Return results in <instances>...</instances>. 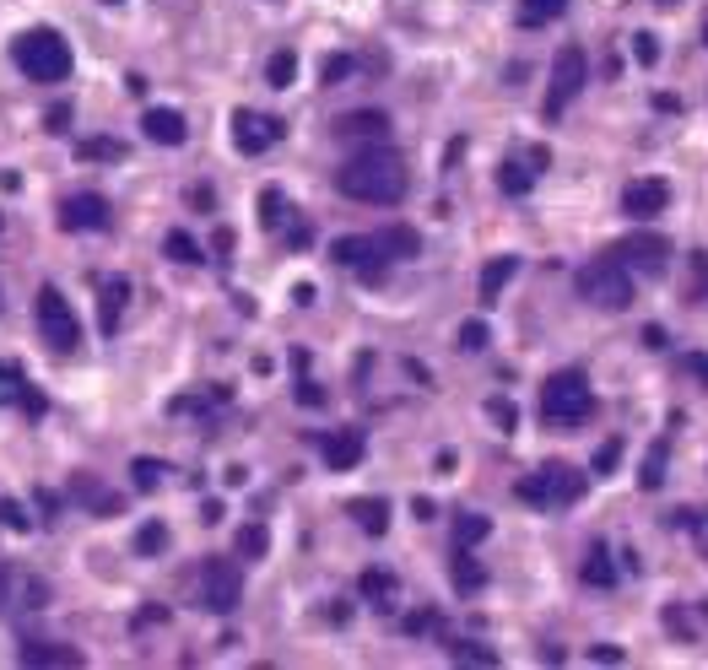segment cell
Here are the masks:
<instances>
[{
    "label": "cell",
    "instance_id": "obj_27",
    "mask_svg": "<svg viewBox=\"0 0 708 670\" xmlns=\"http://www.w3.org/2000/svg\"><path fill=\"white\" fill-rule=\"evenodd\" d=\"M514 271H519V260H514V254H503V260H492L487 271H482V303H492V298H498V292H503V287H509V281H514Z\"/></svg>",
    "mask_w": 708,
    "mask_h": 670
},
{
    "label": "cell",
    "instance_id": "obj_35",
    "mask_svg": "<svg viewBox=\"0 0 708 670\" xmlns=\"http://www.w3.org/2000/svg\"><path fill=\"white\" fill-rule=\"evenodd\" d=\"M163 249H168V260H179V265H200V260H206V254H200V244H195L190 233H184V227H173Z\"/></svg>",
    "mask_w": 708,
    "mask_h": 670
},
{
    "label": "cell",
    "instance_id": "obj_33",
    "mask_svg": "<svg viewBox=\"0 0 708 670\" xmlns=\"http://www.w3.org/2000/svg\"><path fill=\"white\" fill-rule=\"evenodd\" d=\"M390 589H395V579H390L384 568H368L363 579H357V595L373 600V606H384V600H390Z\"/></svg>",
    "mask_w": 708,
    "mask_h": 670
},
{
    "label": "cell",
    "instance_id": "obj_39",
    "mask_svg": "<svg viewBox=\"0 0 708 670\" xmlns=\"http://www.w3.org/2000/svg\"><path fill=\"white\" fill-rule=\"evenodd\" d=\"M163 546H168V525H157V519H152V525H141V535H136V552L141 557H157Z\"/></svg>",
    "mask_w": 708,
    "mask_h": 670
},
{
    "label": "cell",
    "instance_id": "obj_34",
    "mask_svg": "<svg viewBox=\"0 0 708 670\" xmlns=\"http://www.w3.org/2000/svg\"><path fill=\"white\" fill-rule=\"evenodd\" d=\"M530 184H536V168H525V163H503L498 168V190L503 195H525Z\"/></svg>",
    "mask_w": 708,
    "mask_h": 670
},
{
    "label": "cell",
    "instance_id": "obj_25",
    "mask_svg": "<svg viewBox=\"0 0 708 670\" xmlns=\"http://www.w3.org/2000/svg\"><path fill=\"white\" fill-rule=\"evenodd\" d=\"M352 519L368 535H384V530H390V503H384V498H357L352 503Z\"/></svg>",
    "mask_w": 708,
    "mask_h": 670
},
{
    "label": "cell",
    "instance_id": "obj_53",
    "mask_svg": "<svg viewBox=\"0 0 708 670\" xmlns=\"http://www.w3.org/2000/svg\"><path fill=\"white\" fill-rule=\"evenodd\" d=\"M660 6H676V0H660Z\"/></svg>",
    "mask_w": 708,
    "mask_h": 670
},
{
    "label": "cell",
    "instance_id": "obj_48",
    "mask_svg": "<svg viewBox=\"0 0 708 670\" xmlns=\"http://www.w3.org/2000/svg\"><path fill=\"white\" fill-rule=\"evenodd\" d=\"M590 660H595V665H617V660H622V649H617V643H595Z\"/></svg>",
    "mask_w": 708,
    "mask_h": 670
},
{
    "label": "cell",
    "instance_id": "obj_45",
    "mask_svg": "<svg viewBox=\"0 0 708 670\" xmlns=\"http://www.w3.org/2000/svg\"><path fill=\"white\" fill-rule=\"evenodd\" d=\"M708 298V260L698 254V260H692V287H687V303H703Z\"/></svg>",
    "mask_w": 708,
    "mask_h": 670
},
{
    "label": "cell",
    "instance_id": "obj_26",
    "mask_svg": "<svg viewBox=\"0 0 708 670\" xmlns=\"http://www.w3.org/2000/svg\"><path fill=\"white\" fill-rule=\"evenodd\" d=\"M76 498H82V503H92V514H103V519H109V514H119V498H114V492L109 487H98V481H92V476H76Z\"/></svg>",
    "mask_w": 708,
    "mask_h": 670
},
{
    "label": "cell",
    "instance_id": "obj_21",
    "mask_svg": "<svg viewBox=\"0 0 708 670\" xmlns=\"http://www.w3.org/2000/svg\"><path fill=\"white\" fill-rule=\"evenodd\" d=\"M22 665H87V654L82 649H71V643H22V654H17Z\"/></svg>",
    "mask_w": 708,
    "mask_h": 670
},
{
    "label": "cell",
    "instance_id": "obj_14",
    "mask_svg": "<svg viewBox=\"0 0 708 670\" xmlns=\"http://www.w3.org/2000/svg\"><path fill=\"white\" fill-rule=\"evenodd\" d=\"M665 206H671V184H665V179H633V184H622V211L633 222L660 217Z\"/></svg>",
    "mask_w": 708,
    "mask_h": 670
},
{
    "label": "cell",
    "instance_id": "obj_51",
    "mask_svg": "<svg viewBox=\"0 0 708 670\" xmlns=\"http://www.w3.org/2000/svg\"><path fill=\"white\" fill-rule=\"evenodd\" d=\"M65 125H71V109H65V103H60V109H49V130H55V136H60Z\"/></svg>",
    "mask_w": 708,
    "mask_h": 670
},
{
    "label": "cell",
    "instance_id": "obj_10",
    "mask_svg": "<svg viewBox=\"0 0 708 670\" xmlns=\"http://www.w3.org/2000/svg\"><path fill=\"white\" fill-rule=\"evenodd\" d=\"M611 254H617L633 276H665V265H671V238H660V233H627Z\"/></svg>",
    "mask_w": 708,
    "mask_h": 670
},
{
    "label": "cell",
    "instance_id": "obj_7",
    "mask_svg": "<svg viewBox=\"0 0 708 670\" xmlns=\"http://www.w3.org/2000/svg\"><path fill=\"white\" fill-rule=\"evenodd\" d=\"M244 600V573L233 568V557H206L200 562V606L227 616Z\"/></svg>",
    "mask_w": 708,
    "mask_h": 670
},
{
    "label": "cell",
    "instance_id": "obj_44",
    "mask_svg": "<svg viewBox=\"0 0 708 670\" xmlns=\"http://www.w3.org/2000/svg\"><path fill=\"white\" fill-rule=\"evenodd\" d=\"M633 60L638 65H660V38H654V33H633Z\"/></svg>",
    "mask_w": 708,
    "mask_h": 670
},
{
    "label": "cell",
    "instance_id": "obj_4",
    "mask_svg": "<svg viewBox=\"0 0 708 670\" xmlns=\"http://www.w3.org/2000/svg\"><path fill=\"white\" fill-rule=\"evenodd\" d=\"M33 319H38V335L49 341V352L71 357L76 346H82V319H76V308L65 303L60 287H38L33 298Z\"/></svg>",
    "mask_w": 708,
    "mask_h": 670
},
{
    "label": "cell",
    "instance_id": "obj_13",
    "mask_svg": "<svg viewBox=\"0 0 708 670\" xmlns=\"http://www.w3.org/2000/svg\"><path fill=\"white\" fill-rule=\"evenodd\" d=\"M60 227L65 233H103V227H109V200L92 195V190L65 195L60 200Z\"/></svg>",
    "mask_w": 708,
    "mask_h": 670
},
{
    "label": "cell",
    "instance_id": "obj_50",
    "mask_svg": "<svg viewBox=\"0 0 708 670\" xmlns=\"http://www.w3.org/2000/svg\"><path fill=\"white\" fill-rule=\"evenodd\" d=\"M654 109H660V114H681V98H671V92H654Z\"/></svg>",
    "mask_w": 708,
    "mask_h": 670
},
{
    "label": "cell",
    "instance_id": "obj_15",
    "mask_svg": "<svg viewBox=\"0 0 708 670\" xmlns=\"http://www.w3.org/2000/svg\"><path fill=\"white\" fill-rule=\"evenodd\" d=\"M363 449H368L363 427H336V433L319 438V454H325L330 471H352V465H363Z\"/></svg>",
    "mask_w": 708,
    "mask_h": 670
},
{
    "label": "cell",
    "instance_id": "obj_19",
    "mask_svg": "<svg viewBox=\"0 0 708 670\" xmlns=\"http://www.w3.org/2000/svg\"><path fill=\"white\" fill-rule=\"evenodd\" d=\"M125 303H130V281L125 276H109V281H103V292H98V325H103V335L119 330Z\"/></svg>",
    "mask_w": 708,
    "mask_h": 670
},
{
    "label": "cell",
    "instance_id": "obj_37",
    "mask_svg": "<svg viewBox=\"0 0 708 670\" xmlns=\"http://www.w3.org/2000/svg\"><path fill=\"white\" fill-rule=\"evenodd\" d=\"M665 481V444H654L649 454H644V471H638V487L644 492H654Z\"/></svg>",
    "mask_w": 708,
    "mask_h": 670
},
{
    "label": "cell",
    "instance_id": "obj_2",
    "mask_svg": "<svg viewBox=\"0 0 708 670\" xmlns=\"http://www.w3.org/2000/svg\"><path fill=\"white\" fill-rule=\"evenodd\" d=\"M11 60L28 82H65L71 76V44L55 28H28L11 44Z\"/></svg>",
    "mask_w": 708,
    "mask_h": 670
},
{
    "label": "cell",
    "instance_id": "obj_1",
    "mask_svg": "<svg viewBox=\"0 0 708 670\" xmlns=\"http://www.w3.org/2000/svg\"><path fill=\"white\" fill-rule=\"evenodd\" d=\"M336 190L346 200H368V206H395V200H406V190H411L406 157L390 152L384 141H373L336 168Z\"/></svg>",
    "mask_w": 708,
    "mask_h": 670
},
{
    "label": "cell",
    "instance_id": "obj_24",
    "mask_svg": "<svg viewBox=\"0 0 708 670\" xmlns=\"http://www.w3.org/2000/svg\"><path fill=\"white\" fill-rule=\"evenodd\" d=\"M292 222V206L282 190H260V227L265 233H282V227Z\"/></svg>",
    "mask_w": 708,
    "mask_h": 670
},
{
    "label": "cell",
    "instance_id": "obj_16",
    "mask_svg": "<svg viewBox=\"0 0 708 670\" xmlns=\"http://www.w3.org/2000/svg\"><path fill=\"white\" fill-rule=\"evenodd\" d=\"M0 406H22L28 417H44V395L28 384V373H22L17 363H0Z\"/></svg>",
    "mask_w": 708,
    "mask_h": 670
},
{
    "label": "cell",
    "instance_id": "obj_54",
    "mask_svg": "<svg viewBox=\"0 0 708 670\" xmlns=\"http://www.w3.org/2000/svg\"><path fill=\"white\" fill-rule=\"evenodd\" d=\"M703 44H708V28H703Z\"/></svg>",
    "mask_w": 708,
    "mask_h": 670
},
{
    "label": "cell",
    "instance_id": "obj_18",
    "mask_svg": "<svg viewBox=\"0 0 708 670\" xmlns=\"http://www.w3.org/2000/svg\"><path fill=\"white\" fill-rule=\"evenodd\" d=\"M141 130H146V141H157V146H184V136H190V125H184L179 109H146Z\"/></svg>",
    "mask_w": 708,
    "mask_h": 670
},
{
    "label": "cell",
    "instance_id": "obj_28",
    "mask_svg": "<svg viewBox=\"0 0 708 670\" xmlns=\"http://www.w3.org/2000/svg\"><path fill=\"white\" fill-rule=\"evenodd\" d=\"M379 244L390 249V260H411V254L422 249V238H417V227H384Z\"/></svg>",
    "mask_w": 708,
    "mask_h": 670
},
{
    "label": "cell",
    "instance_id": "obj_46",
    "mask_svg": "<svg viewBox=\"0 0 708 670\" xmlns=\"http://www.w3.org/2000/svg\"><path fill=\"white\" fill-rule=\"evenodd\" d=\"M460 346H465V352H482V346H487V325H482V319H465V325H460Z\"/></svg>",
    "mask_w": 708,
    "mask_h": 670
},
{
    "label": "cell",
    "instance_id": "obj_11",
    "mask_svg": "<svg viewBox=\"0 0 708 670\" xmlns=\"http://www.w3.org/2000/svg\"><path fill=\"white\" fill-rule=\"evenodd\" d=\"M282 141V119L271 114H255V109H233V146L244 157H260L271 152V146Z\"/></svg>",
    "mask_w": 708,
    "mask_h": 670
},
{
    "label": "cell",
    "instance_id": "obj_6",
    "mask_svg": "<svg viewBox=\"0 0 708 670\" xmlns=\"http://www.w3.org/2000/svg\"><path fill=\"white\" fill-rule=\"evenodd\" d=\"M514 498L519 503H536V508H568L584 498V476L573 465H541L536 476L514 481Z\"/></svg>",
    "mask_w": 708,
    "mask_h": 670
},
{
    "label": "cell",
    "instance_id": "obj_29",
    "mask_svg": "<svg viewBox=\"0 0 708 670\" xmlns=\"http://www.w3.org/2000/svg\"><path fill=\"white\" fill-rule=\"evenodd\" d=\"M568 11V0H519V22L525 28H541V22H557Z\"/></svg>",
    "mask_w": 708,
    "mask_h": 670
},
{
    "label": "cell",
    "instance_id": "obj_23",
    "mask_svg": "<svg viewBox=\"0 0 708 670\" xmlns=\"http://www.w3.org/2000/svg\"><path fill=\"white\" fill-rule=\"evenodd\" d=\"M444 654L454 665H498V649L492 643H471V638H444Z\"/></svg>",
    "mask_w": 708,
    "mask_h": 670
},
{
    "label": "cell",
    "instance_id": "obj_9",
    "mask_svg": "<svg viewBox=\"0 0 708 670\" xmlns=\"http://www.w3.org/2000/svg\"><path fill=\"white\" fill-rule=\"evenodd\" d=\"M579 87H584V49L563 44L552 60V82H546V119H563L568 103L579 98Z\"/></svg>",
    "mask_w": 708,
    "mask_h": 670
},
{
    "label": "cell",
    "instance_id": "obj_49",
    "mask_svg": "<svg viewBox=\"0 0 708 670\" xmlns=\"http://www.w3.org/2000/svg\"><path fill=\"white\" fill-rule=\"evenodd\" d=\"M438 616L433 611H417V616H406V633H427V627H433Z\"/></svg>",
    "mask_w": 708,
    "mask_h": 670
},
{
    "label": "cell",
    "instance_id": "obj_42",
    "mask_svg": "<svg viewBox=\"0 0 708 670\" xmlns=\"http://www.w3.org/2000/svg\"><path fill=\"white\" fill-rule=\"evenodd\" d=\"M487 417L498 422V433H514V422H519V411H514V400H487Z\"/></svg>",
    "mask_w": 708,
    "mask_h": 670
},
{
    "label": "cell",
    "instance_id": "obj_30",
    "mask_svg": "<svg viewBox=\"0 0 708 670\" xmlns=\"http://www.w3.org/2000/svg\"><path fill=\"white\" fill-rule=\"evenodd\" d=\"M487 535H492L487 514H460V519H454V546H482Z\"/></svg>",
    "mask_w": 708,
    "mask_h": 670
},
{
    "label": "cell",
    "instance_id": "obj_40",
    "mask_svg": "<svg viewBox=\"0 0 708 670\" xmlns=\"http://www.w3.org/2000/svg\"><path fill=\"white\" fill-rule=\"evenodd\" d=\"M352 65H357L352 55H330L325 65H319V82H325V87H341L346 76H352Z\"/></svg>",
    "mask_w": 708,
    "mask_h": 670
},
{
    "label": "cell",
    "instance_id": "obj_22",
    "mask_svg": "<svg viewBox=\"0 0 708 670\" xmlns=\"http://www.w3.org/2000/svg\"><path fill=\"white\" fill-rule=\"evenodd\" d=\"M579 579L590 584V589H611V584L622 579V573H617V557H611L606 546L595 541V546H590V557H584V568H579Z\"/></svg>",
    "mask_w": 708,
    "mask_h": 670
},
{
    "label": "cell",
    "instance_id": "obj_52",
    "mask_svg": "<svg viewBox=\"0 0 708 670\" xmlns=\"http://www.w3.org/2000/svg\"><path fill=\"white\" fill-rule=\"evenodd\" d=\"M687 373H698V379L708 384V357H687Z\"/></svg>",
    "mask_w": 708,
    "mask_h": 670
},
{
    "label": "cell",
    "instance_id": "obj_41",
    "mask_svg": "<svg viewBox=\"0 0 708 670\" xmlns=\"http://www.w3.org/2000/svg\"><path fill=\"white\" fill-rule=\"evenodd\" d=\"M0 525H6V530H33V519H28V508H22V503H11V498H0Z\"/></svg>",
    "mask_w": 708,
    "mask_h": 670
},
{
    "label": "cell",
    "instance_id": "obj_38",
    "mask_svg": "<svg viewBox=\"0 0 708 670\" xmlns=\"http://www.w3.org/2000/svg\"><path fill=\"white\" fill-rule=\"evenodd\" d=\"M163 471H168L163 460H136V465H130V476H136L141 492H157V487H163Z\"/></svg>",
    "mask_w": 708,
    "mask_h": 670
},
{
    "label": "cell",
    "instance_id": "obj_36",
    "mask_svg": "<svg viewBox=\"0 0 708 670\" xmlns=\"http://www.w3.org/2000/svg\"><path fill=\"white\" fill-rule=\"evenodd\" d=\"M292 76H298V55H292V49H276L271 65H265V82H271V87H292Z\"/></svg>",
    "mask_w": 708,
    "mask_h": 670
},
{
    "label": "cell",
    "instance_id": "obj_5",
    "mask_svg": "<svg viewBox=\"0 0 708 670\" xmlns=\"http://www.w3.org/2000/svg\"><path fill=\"white\" fill-rule=\"evenodd\" d=\"M579 298L595 308H627L633 303V271L617 260V254H600L579 271Z\"/></svg>",
    "mask_w": 708,
    "mask_h": 670
},
{
    "label": "cell",
    "instance_id": "obj_47",
    "mask_svg": "<svg viewBox=\"0 0 708 670\" xmlns=\"http://www.w3.org/2000/svg\"><path fill=\"white\" fill-rule=\"evenodd\" d=\"M298 406H325V390L314 379H298Z\"/></svg>",
    "mask_w": 708,
    "mask_h": 670
},
{
    "label": "cell",
    "instance_id": "obj_43",
    "mask_svg": "<svg viewBox=\"0 0 708 670\" xmlns=\"http://www.w3.org/2000/svg\"><path fill=\"white\" fill-rule=\"evenodd\" d=\"M617 460H622V438H606V444L595 449V476H611V471H617Z\"/></svg>",
    "mask_w": 708,
    "mask_h": 670
},
{
    "label": "cell",
    "instance_id": "obj_31",
    "mask_svg": "<svg viewBox=\"0 0 708 670\" xmlns=\"http://www.w3.org/2000/svg\"><path fill=\"white\" fill-rule=\"evenodd\" d=\"M76 157H82V163H119V157H125V141L92 136V141H82V146H76Z\"/></svg>",
    "mask_w": 708,
    "mask_h": 670
},
{
    "label": "cell",
    "instance_id": "obj_32",
    "mask_svg": "<svg viewBox=\"0 0 708 670\" xmlns=\"http://www.w3.org/2000/svg\"><path fill=\"white\" fill-rule=\"evenodd\" d=\"M233 546H238V557L260 562L265 552H271V535H265V525H244V530L233 535Z\"/></svg>",
    "mask_w": 708,
    "mask_h": 670
},
{
    "label": "cell",
    "instance_id": "obj_12",
    "mask_svg": "<svg viewBox=\"0 0 708 670\" xmlns=\"http://www.w3.org/2000/svg\"><path fill=\"white\" fill-rule=\"evenodd\" d=\"M44 600H49V584L44 579H33V573L0 562V616H6V611H38Z\"/></svg>",
    "mask_w": 708,
    "mask_h": 670
},
{
    "label": "cell",
    "instance_id": "obj_17",
    "mask_svg": "<svg viewBox=\"0 0 708 670\" xmlns=\"http://www.w3.org/2000/svg\"><path fill=\"white\" fill-rule=\"evenodd\" d=\"M336 136H341V141H363V146H373V141L390 136V114H379V109L341 114V119H336Z\"/></svg>",
    "mask_w": 708,
    "mask_h": 670
},
{
    "label": "cell",
    "instance_id": "obj_8",
    "mask_svg": "<svg viewBox=\"0 0 708 670\" xmlns=\"http://www.w3.org/2000/svg\"><path fill=\"white\" fill-rule=\"evenodd\" d=\"M336 265H346L352 276H363V281H384V271H390V249L379 244V233H346V238H336Z\"/></svg>",
    "mask_w": 708,
    "mask_h": 670
},
{
    "label": "cell",
    "instance_id": "obj_3",
    "mask_svg": "<svg viewBox=\"0 0 708 670\" xmlns=\"http://www.w3.org/2000/svg\"><path fill=\"white\" fill-rule=\"evenodd\" d=\"M590 411H595V390L579 368H563L541 384V417L552 427H579Z\"/></svg>",
    "mask_w": 708,
    "mask_h": 670
},
{
    "label": "cell",
    "instance_id": "obj_20",
    "mask_svg": "<svg viewBox=\"0 0 708 670\" xmlns=\"http://www.w3.org/2000/svg\"><path fill=\"white\" fill-rule=\"evenodd\" d=\"M449 579L460 595H476V589H487V568H482V557L471 552V546H454V557H449Z\"/></svg>",
    "mask_w": 708,
    "mask_h": 670
}]
</instances>
